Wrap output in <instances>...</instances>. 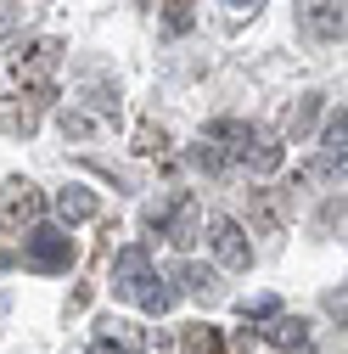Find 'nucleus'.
<instances>
[{"mask_svg": "<svg viewBox=\"0 0 348 354\" xmlns=\"http://www.w3.org/2000/svg\"><path fill=\"white\" fill-rule=\"evenodd\" d=\"M231 6H236V12H253V6H258V0H231Z\"/></svg>", "mask_w": 348, "mask_h": 354, "instance_id": "5701e85b", "label": "nucleus"}, {"mask_svg": "<svg viewBox=\"0 0 348 354\" xmlns=\"http://www.w3.org/2000/svg\"><path fill=\"white\" fill-rule=\"evenodd\" d=\"M174 281H180V292H191V298H202V304L220 298V276L202 270V264H180V270H174Z\"/></svg>", "mask_w": 348, "mask_h": 354, "instance_id": "9b49d317", "label": "nucleus"}, {"mask_svg": "<svg viewBox=\"0 0 348 354\" xmlns=\"http://www.w3.org/2000/svg\"><path fill=\"white\" fill-rule=\"evenodd\" d=\"M197 23V0H163V28L168 34H186Z\"/></svg>", "mask_w": 348, "mask_h": 354, "instance_id": "dca6fc26", "label": "nucleus"}, {"mask_svg": "<svg viewBox=\"0 0 348 354\" xmlns=\"http://www.w3.org/2000/svg\"><path fill=\"white\" fill-rule=\"evenodd\" d=\"M129 298H141V309H146V315H163V309L174 304V287H163L157 276H141V281H135V292H129Z\"/></svg>", "mask_w": 348, "mask_h": 354, "instance_id": "4468645a", "label": "nucleus"}, {"mask_svg": "<svg viewBox=\"0 0 348 354\" xmlns=\"http://www.w3.org/2000/svg\"><path fill=\"white\" fill-rule=\"evenodd\" d=\"M320 231H342V197H331L320 208Z\"/></svg>", "mask_w": 348, "mask_h": 354, "instance_id": "412c9836", "label": "nucleus"}, {"mask_svg": "<svg viewBox=\"0 0 348 354\" xmlns=\"http://www.w3.org/2000/svg\"><path fill=\"white\" fill-rule=\"evenodd\" d=\"M57 62H62V39H34V46H23V51L12 57V73L28 84V102H34V107H46V102L57 96L51 79H46Z\"/></svg>", "mask_w": 348, "mask_h": 354, "instance_id": "f03ea898", "label": "nucleus"}, {"mask_svg": "<svg viewBox=\"0 0 348 354\" xmlns=\"http://www.w3.org/2000/svg\"><path fill=\"white\" fill-rule=\"evenodd\" d=\"M141 276H146V248H124L118 264H113V287H118V292H135Z\"/></svg>", "mask_w": 348, "mask_h": 354, "instance_id": "ddd939ff", "label": "nucleus"}, {"mask_svg": "<svg viewBox=\"0 0 348 354\" xmlns=\"http://www.w3.org/2000/svg\"><path fill=\"white\" fill-rule=\"evenodd\" d=\"M23 264L28 270H46V276H62L73 264V236L57 231V225H34L23 236Z\"/></svg>", "mask_w": 348, "mask_h": 354, "instance_id": "7ed1b4c3", "label": "nucleus"}, {"mask_svg": "<svg viewBox=\"0 0 348 354\" xmlns=\"http://www.w3.org/2000/svg\"><path fill=\"white\" fill-rule=\"evenodd\" d=\"M309 34L315 39H342V0H315L309 6Z\"/></svg>", "mask_w": 348, "mask_h": 354, "instance_id": "f8f14e48", "label": "nucleus"}, {"mask_svg": "<svg viewBox=\"0 0 348 354\" xmlns=\"http://www.w3.org/2000/svg\"><path fill=\"white\" fill-rule=\"evenodd\" d=\"M253 219H258V231H264V236L281 231V214L270 208V192H253Z\"/></svg>", "mask_w": 348, "mask_h": 354, "instance_id": "f3484780", "label": "nucleus"}, {"mask_svg": "<svg viewBox=\"0 0 348 354\" xmlns=\"http://www.w3.org/2000/svg\"><path fill=\"white\" fill-rule=\"evenodd\" d=\"M281 309V298L276 292H258V298H242V321H270Z\"/></svg>", "mask_w": 348, "mask_h": 354, "instance_id": "a211bd4d", "label": "nucleus"}, {"mask_svg": "<svg viewBox=\"0 0 348 354\" xmlns=\"http://www.w3.org/2000/svg\"><path fill=\"white\" fill-rule=\"evenodd\" d=\"M135 152H146V158H157V152H168V136H163L157 124H141V129H135Z\"/></svg>", "mask_w": 348, "mask_h": 354, "instance_id": "6ab92c4d", "label": "nucleus"}, {"mask_svg": "<svg viewBox=\"0 0 348 354\" xmlns=\"http://www.w3.org/2000/svg\"><path fill=\"white\" fill-rule=\"evenodd\" d=\"M57 214H62V225H84V219L102 214V203H96V192L68 186V192H57Z\"/></svg>", "mask_w": 348, "mask_h": 354, "instance_id": "9d476101", "label": "nucleus"}, {"mask_svg": "<svg viewBox=\"0 0 348 354\" xmlns=\"http://www.w3.org/2000/svg\"><path fill=\"white\" fill-rule=\"evenodd\" d=\"M180 348L186 354H225V337H220V326H186Z\"/></svg>", "mask_w": 348, "mask_h": 354, "instance_id": "2eb2a0df", "label": "nucleus"}, {"mask_svg": "<svg viewBox=\"0 0 348 354\" xmlns=\"http://www.w3.org/2000/svg\"><path fill=\"white\" fill-rule=\"evenodd\" d=\"M0 129H6V136H17V141H28L34 129H39V107L23 102V96H0Z\"/></svg>", "mask_w": 348, "mask_h": 354, "instance_id": "423d86ee", "label": "nucleus"}, {"mask_svg": "<svg viewBox=\"0 0 348 354\" xmlns=\"http://www.w3.org/2000/svg\"><path fill=\"white\" fill-rule=\"evenodd\" d=\"M90 118H84V113H62V136H73V141H84V136H90Z\"/></svg>", "mask_w": 348, "mask_h": 354, "instance_id": "aec40b11", "label": "nucleus"}, {"mask_svg": "<svg viewBox=\"0 0 348 354\" xmlns=\"http://www.w3.org/2000/svg\"><path fill=\"white\" fill-rule=\"evenodd\" d=\"M39 208H46V197H39L34 180H6V192H0V225H6V231L34 225Z\"/></svg>", "mask_w": 348, "mask_h": 354, "instance_id": "20e7f679", "label": "nucleus"}, {"mask_svg": "<svg viewBox=\"0 0 348 354\" xmlns=\"http://www.w3.org/2000/svg\"><path fill=\"white\" fill-rule=\"evenodd\" d=\"M208 242H213V253H220L225 270H247V264H253V248H247V236H242L236 219H213V225H208Z\"/></svg>", "mask_w": 348, "mask_h": 354, "instance_id": "39448f33", "label": "nucleus"}, {"mask_svg": "<svg viewBox=\"0 0 348 354\" xmlns=\"http://www.w3.org/2000/svg\"><path fill=\"white\" fill-rule=\"evenodd\" d=\"M90 354H135V348H124V343H113V337H102V343H90Z\"/></svg>", "mask_w": 348, "mask_h": 354, "instance_id": "4be33fe9", "label": "nucleus"}, {"mask_svg": "<svg viewBox=\"0 0 348 354\" xmlns=\"http://www.w3.org/2000/svg\"><path fill=\"white\" fill-rule=\"evenodd\" d=\"M258 337H270L276 348H303V343H309V321H298V315H281V309H276V315H270V326H253Z\"/></svg>", "mask_w": 348, "mask_h": 354, "instance_id": "6e6552de", "label": "nucleus"}, {"mask_svg": "<svg viewBox=\"0 0 348 354\" xmlns=\"http://www.w3.org/2000/svg\"><path fill=\"white\" fill-rule=\"evenodd\" d=\"M163 236H168L174 248H197V236H202V214H197V203H191V197L174 203V219L163 225Z\"/></svg>", "mask_w": 348, "mask_h": 354, "instance_id": "0eeeda50", "label": "nucleus"}, {"mask_svg": "<svg viewBox=\"0 0 348 354\" xmlns=\"http://www.w3.org/2000/svg\"><path fill=\"white\" fill-rule=\"evenodd\" d=\"M208 141H231L225 147V163H247L253 174H276L281 169V136H270V129L258 124H242V118H220L208 124Z\"/></svg>", "mask_w": 348, "mask_h": 354, "instance_id": "f257e3e1", "label": "nucleus"}, {"mask_svg": "<svg viewBox=\"0 0 348 354\" xmlns=\"http://www.w3.org/2000/svg\"><path fill=\"white\" fill-rule=\"evenodd\" d=\"M320 102H326V96H315V91L298 96V102L287 107V118H281V136H287V141H303V136L315 129V118H320Z\"/></svg>", "mask_w": 348, "mask_h": 354, "instance_id": "1a4fd4ad", "label": "nucleus"}]
</instances>
